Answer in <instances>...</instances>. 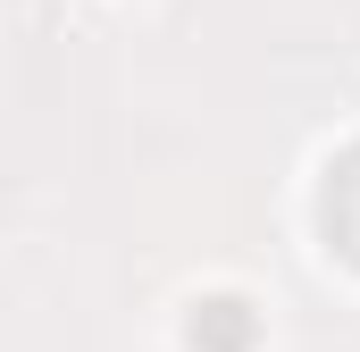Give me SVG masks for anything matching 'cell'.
Segmentation results:
<instances>
[{
	"label": "cell",
	"mask_w": 360,
	"mask_h": 352,
	"mask_svg": "<svg viewBox=\"0 0 360 352\" xmlns=\"http://www.w3.org/2000/svg\"><path fill=\"white\" fill-rule=\"evenodd\" d=\"M319 218H327V244L360 268V143L327 168V193H319Z\"/></svg>",
	"instance_id": "6da1fadb"
},
{
	"label": "cell",
	"mask_w": 360,
	"mask_h": 352,
	"mask_svg": "<svg viewBox=\"0 0 360 352\" xmlns=\"http://www.w3.org/2000/svg\"><path fill=\"white\" fill-rule=\"evenodd\" d=\"M252 336H260V319L243 294H210L193 310V352H252Z\"/></svg>",
	"instance_id": "7a4b0ae2"
}]
</instances>
